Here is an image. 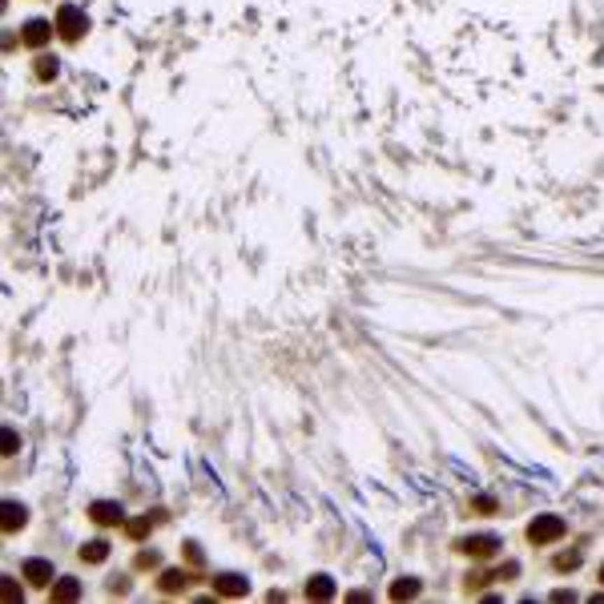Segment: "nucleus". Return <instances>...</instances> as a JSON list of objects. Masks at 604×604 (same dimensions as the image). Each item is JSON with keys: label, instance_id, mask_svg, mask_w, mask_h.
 Masks as SVG:
<instances>
[{"label": "nucleus", "instance_id": "0eeeda50", "mask_svg": "<svg viewBox=\"0 0 604 604\" xmlns=\"http://www.w3.org/2000/svg\"><path fill=\"white\" fill-rule=\"evenodd\" d=\"M24 576H33V584H45V580H49V564L29 560V564H24Z\"/></svg>", "mask_w": 604, "mask_h": 604}, {"label": "nucleus", "instance_id": "423d86ee", "mask_svg": "<svg viewBox=\"0 0 604 604\" xmlns=\"http://www.w3.org/2000/svg\"><path fill=\"white\" fill-rule=\"evenodd\" d=\"M81 556L97 564V560H105V556H109V544H105V540H93V544H85V548H81Z\"/></svg>", "mask_w": 604, "mask_h": 604}, {"label": "nucleus", "instance_id": "f8f14e48", "mask_svg": "<svg viewBox=\"0 0 604 604\" xmlns=\"http://www.w3.org/2000/svg\"><path fill=\"white\" fill-rule=\"evenodd\" d=\"M601 580H604V564H601Z\"/></svg>", "mask_w": 604, "mask_h": 604}, {"label": "nucleus", "instance_id": "20e7f679", "mask_svg": "<svg viewBox=\"0 0 604 604\" xmlns=\"http://www.w3.org/2000/svg\"><path fill=\"white\" fill-rule=\"evenodd\" d=\"M463 552H479V556H491V552H496V536H479V540H468V544H463Z\"/></svg>", "mask_w": 604, "mask_h": 604}, {"label": "nucleus", "instance_id": "9d476101", "mask_svg": "<svg viewBox=\"0 0 604 604\" xmlns=\"http://www.w3.org/2000/svg\"><path fill=\"white\" fill-rule=\"evenodd\" d=\"M323 580H327V576H318V584H311L307 592H311V596H330V584H323Z\"/></svg>", "mask_w": 604, "mask_h": 604}, {"label": "nucleus", "instance_id": "f257e3e1", "mask_svg": "<svg viewBox=\"0 0 604 604\" xmlns=\"http://www.w3.org/2000/svg\"><path fill=\"white\" fill-rule=\"evenodd\" d=\"M85 29H89V20H85L77 8H61V13H57V33H65L69 41H77Z\"/></svg>", "mask_w": 604, "mask_h": 604}, {"label": "nucleus", "instance_id": "39448f33", "mask_svg": "<svg viewBox=\"0 0 604 604\" xmlns=\"http://www.w3.org/2000/svg\"><path fill=\"white\" fill-rule=\"evenodd\" d=\"M93 520H97V524H117V520H121V507H117V504H97V507H93Z\"/></svg>", "mask_w": 604, "mask_h": 604}, {"label": "nucleus", "instance_id": "f03ea898", "mask_svg": "<svg viewBox=\"0 0 604 604\" xmlns=\"http://www.w3.org/2000/svg\"><path fill=\"white\" fill-rule=\"evenodd\" d=\"M564 536V520H536L528 528V540L532 544H552V540Z\"/></svg>", "mask_w": 604, "mask_h": 604}, {"label": "nucleus", "instance_id": "6e6552de", "mask_svg": "<svg viewBox=\"0 0 604 604\" xmlns=\"http://www.w3.org/2000/svg\"><path fill=\"white\" fill-rule=\"evenodd\" d=\"M52 65H57L52 57H41V61H36V77H41V81H49L52 73H57V69H52Z\"/></svg>", "mask_w": 604, "mask_h": 604}, {"label": "nucleus", "instance_id": "1a4fd4ad", "mask_svg": "<svg viewBox=\"0 0 604 604\" xmlns=\"http://www.w3.org/2000/svg\"><path fill=\"white\" fill-rule=\"evenodd\" d=\"M415 592H419V584L411 580V584H395V592H391V596H395V601H403V596H415Z\"/></svg>", "mask_w": 604, "mask_h": 604}, {"label": "nucleus", "instance_id": "9b49d317", "mask_svg": "<svg viewBox=\"0 0 604 604\" xmlns=\"http://www.w3.org/2000/svg\"><path fill=\"white\" fill-rule=\"evenodd\" d=\"M222 580H226V584H222L226 592H242V588H246V584H238V576H222Z\"/></svg>", "mask_w": 604, "mask_h": 604}, {"label": "nucleus", "instance_id": "7ed1b4c3", "mask_svg": "<svg viewBox=\"0 0 604 604\" xmlns=\"http://www.w3.org/2000/svg\"><path fill=\"white\" fill-rule=\"evenodd\" d=\"M20 33H24V45H33V49H41V45L49 41V20H29V24H24Z\"/></svg>", "mask_w": 604, "mask_h": 604}]
</instances>
